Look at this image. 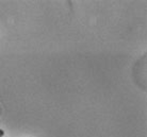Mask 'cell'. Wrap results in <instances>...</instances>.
I'll list each match as a JSON object with an SVG mask.
<instances>
[{"instance_id": "6da1fadb", "label": "cell", "mask_w": 147, "mask_h": 137, "mask_svg": "<svg viewBox=\"0 0 147 137\" xmlns=\"http://www.w3.org/2000/svg\"><path fill=\"white\" fill-rule=\"evenodd\" d=\"M3 135H4V131L0 129V137H3Z\"/></svg>"}]
</instances>
